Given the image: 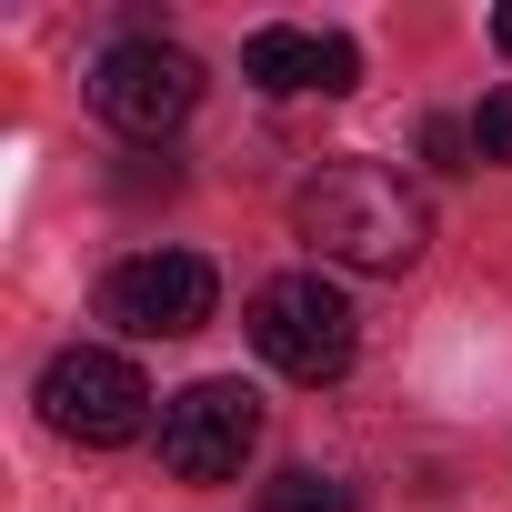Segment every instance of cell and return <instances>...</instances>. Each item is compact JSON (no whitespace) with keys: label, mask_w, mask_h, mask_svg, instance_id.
<instances>
[{"label":"cell","mask_w":512,"mask_h":512,"mask_svg":"<svg viewBox=\"0 0 512 512\" xmlns=\"http://www.w3.org/2000/svg\"><path fill=\"white\" fill-rule=\"evenodd\" d=\"M211 262L201 251H131V262L101 282V322L131 332V342H181L211 322Z\"/></svg>","instance_id":"cell-6"},{"label":"cell","mask_w":512,"mask_h":512,"mask_svg":"<svg viewBox=\"0 0 512 512\" xmlns=\"http://www.w3.org/2000/svg\"><path fill=\"white\" fill-rule=\"evenodd\" d=\"M191 101H201V61L171 51V41H111L101 71H91V111H101L121 141H161V131H181Z\"/></svg>","instance_id":"cell-4"},{"label":"cell","mask_w":512,"mask_h":512,"mask_svg":"<svg viewBox=\"0 0 512 512\" xmlns=\"http://www.w3.org/2000/svg\"><path fill=\"white\" fill-rule=\"evenodd\" d=\"M41 422H51L61 442L121 452V442H141V422H151V382H141L121 352L71 342V352H51V372H41Z\"/></svg>","instance_id":"cell-3"},{"label":"cell","mask_w":512,"mask_h":512,"mask_svg":"<svg viewBox=\"0 0 512 512\" xmlns=\"http://www.w3.org/2000/svg\"><path fill=\"white\" fill-rule=\"evenodd\" d=\"M492 41H502V51H512V0H502V11H492Z\"/></svg>","instance_id":"cell-11"},{"label":"cell","mask_w":512,"mask_h":512,"mask_svg":"<svg viewBox=\"0 0 512 512\" xmlns=\"http://www.w3.org/2000/svg\"><path fill=\"white\" fill-rule=\"evenodd\" d=\"M472 151H482V161H512V81L482 91V111H472Z\"/></svg>","instance_id":"cell-9"},{"label":"cell","mask_w":512,"mask_h":512,"mask_svg":"<svg viewBox=\"0 0 512 512\" xmlns=\"http://www.w3.org/2000/svg\"><path fill=\"white\" fill-rule=\"evenodd\" d=\"M241 81H262V91H352L362 81V51L342 31H251L241 41Z\"/></svg>","instance_id":"cell-7"},{"label":"cell","mask_w":512,"mask_h":512,"mask_svg":"<svg viewBox=\"0 0 512 512\" xmlns=\"http://www.w3.org/2000/svg\"><path fill=\"white\" fill-rule=\"evenodd\" d=\"M251 352H262L282 382H342L352 372V302L322 272H282L251 292Z\"/></svg>","instance_id":"cell-2"},{"label":"cell","mask_w":512,"mask_h":512,"mask_svg":"<svg viewBox=\"0 0 512 512\" xmlns=\"http://www.w3.org/2000/svg\"><path fill=\"white\" fill-rule=\"evenodd\" d=\"M262 442V392L251 382H191L161 402V472L181 482H231Z\"/></svg>","instance_id":"cell-5"},{"label":"cell","mask_w":512,"mask_h":512,"mask_svg":"<svg viewBox=\"0 0 512 512\" xmlns=\"http://www.w3.org/2000/svg\"><path fill=\"white\" fill-rule=\"evenodd\" d=\"M422 151H432V171H472L482 151H472V121H422Z\"/></svg>","instance_id":"cell-10"},{"label":"cell","mask_w":512,"mask_h":512,"mask_svg":"<svg viewBox=\"0 0 512 512\" xmlns=\"http://www.w3.org/2000/svg\"><path fill=\"white\" fill-rule=\"evenodd\" d=\"M262 512H352V482H332V472L292 462L282 482H262Z\"/></svg>","instance_id":"cell-8"},{"label":"cell","mask_w":512,"mask_h":512,"mask_svg":"<svg viewBox=\"0 0 512 512\" xmlns=\"http://www.w3.org/2000/svg\"><path fill=\"white\" fill-rule=\"evenodd\" d=\"M292 221H302V241L322 251V262H342V272H412L422 241H432L422 191L402 171H382V161H322L302 181Z\"/></svg>","instance_id":"cell-1"}]
</instances>
